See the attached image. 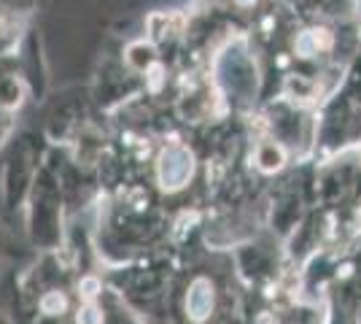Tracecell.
<instances>
[{
	"instance_id": "5b68a950",
	"label": "cell",
	"mask_w": 361,
	"mask_h": 324,
	"mask_svg": "<svg viewBox=\"0 0 361 324\" xmlns=\"http://www.w3.org/2000/svg\"><path fill=\"white\" fill-rule=\"evenodd\" d=\"M256 324H275V319H272L270 313H262V316L256 319Z\"/></svg>"
},
{
	"instance_id": "6da1fadb",
	"label": "cell",
	"mask_w": 361,
	"mask_h": 324,
	"mask_svg": "<svg viewBox=\"0 0 361 324\" xmlns=\"http://www.w3.org/2000/svg\"><path fill=\"white\" fill-rule=\"evenodd\" d=\"M186 308H189V316L195 322H202L213 308V287L205 281V278H197L192 292H189V300H186Z\"/></svg>"
},
{
	"instance_id": "277c9868",
	"label": "cell",
	"mask_w": 361,
	"mask_h": 324,
	"mask_svg": "<svg viewBox=\"0 0 361 324\" xmlns=\"http://www.w3.org/2000/svg\"><path fill=\"white\" fill-rule=\"evenodd\" d=\"M75 322L78 324H103V313L94 308V306H84V308L78 311Z\"/></svg>"
},
{
	"instance_id": "7a4b0ae2",
	"label": "cell",
	"mask_w": 361,
	"mask_h": 324,
	"mask_svg": "<svg viewBox=\"0 0 361 324\" xmlns=\"http://www.w3.org/2000/svg\"><path fill=\"white\" fill-rule=\"evenodd\" d=\"M65 308H68V300H65V294H60V292H49L44 300H41V311L49 313V316H57V313H62Z\"/></svg>"
},
{
	"instance_id": "3957f363",
	"label": "cell",
	"mask_w": 361,
	"mask_h": 324,
	"mask_svg": "<svg viewBox=\"0 0 361 324\" xmlns=\"http://www.w3.org/2000/svg\"><path fill=\"white\" fill-rule=\"evenodd\" d=\"M78 292H81V297L84 300H94L97 294H100V281L94 276H87V278H81V284H78Z\"/></svg>"
}]
</instances>
